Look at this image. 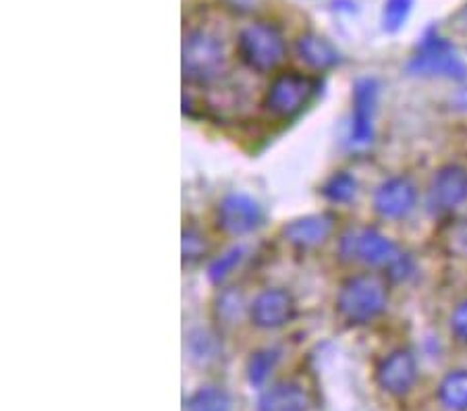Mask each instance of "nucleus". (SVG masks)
I'll return each instance as SVG.
<instances>
[{"instance_id": "obj_24", "label": "nucleus", "mask_w": 467, "mask_h": 411, "mask_svg": "<svg viewBox=\"0 0 467 411\" xmlns=\"http://www.w3.org/2000/svg\"><path fill=\"white\" fill-rule=\"evenodd\" d=\"M208 243L206 237L202 235L200 229L185 227L183 231V262L185 264H198L206 256Z\"/></svg>"}, {"instance_id": "obj_14", "label": "nucleus", "mask_w": 467, "mask_h": 411, "mask_svg": "<svg viewBox=\"0 0 467 411\" xmlns=\"http://www.w3.org/2000/svg\"><path fill=\"white\" fill-rule=\"evenodd\" d=\"M307 407L310 399L304 386L291 380L268 386L258 399V411H307Z\"/></svg>"}, {"instance_id": "obj_2", "label": "nucleus", "mask_w": 467, "mask_h": 411, "mask_svg": "<svg viewBox=\"0 0 467 411\" xmlns=\"http://www.w3.org/2000/svg\"><path fill=\"white\" fill-rule=\"evenodd\" d=\"M181 71L185 84L213 86L229 73V55L223 37L204 27L190 29L183 37Z\"/></svg>"}, {"instance_id": "obj_12", "label": "nucleus", "mask_w": 467, "mask_h": 411, "mask_svg": "<svg viewBox=\"0 0 467 411\" xmlns=\"http://www.w3.org/2000/svg\"><path fill=\"white\" fill-rule=\"evenodd\" d=\"M376 380L393 397L408 395L418 383V362L410 349H395L376 368Z\"/></svg>"}, {"instance_id": "obj_16", "label": "nucleus", "mask_w": 467, "mask_h": 411, "mask_svg": "<svg viewBox=\"0 0 467 411\" xmlns=\"http://www.w3.org/2000/svg\"><path fill=\"white\" fill-rule=\"evenodd\" d=\"M214 316L223 324H239L245 316H250V303L245 302L239 289H221V293L214 299Z\"/></svg>"}, {"instance_id": "obj_11", "label": "nucleus", "mask_w": 467, "mask_h": 411, "mask_svg": "<svg viewBox=\"0 0 467 411\" xmlns=\"http://www.w3.org/2000/svg\"><path fill=\"white\" fill-rule=\"evenodd\" d=\"M467 201V169L447 164L436 170L428 187V206L436 214H449Z\"/></svg>"}, {"instance_id": "obj_18", "label": "nucleus", "mask_w": 467, "mask_h": 411, "mask_svg": "<svg viewBox=\"0 0 467 411\" xmlns=\"http://www.w3.org/2000/svg\"><path fill=\"white\" fill-rule=\"evenodd\" d=\"M320 191L330 204H349L358 196V179L348 170H337L322 183Z\"/></svg>"}, {"instance_id": "obj_23", "label": "nucleus", "mask_w": 467, "mask_h": 411, "mask_svg": "<svg viewBox=\"0 0 467 411\" xmlns=\"http://www.w3.org/2000/svg\"><path fill=\"white\" fill-rule=\"evenodd\" d=\"M218 347L221 345H218L216 336L210 331H204V328H198L190 334V354L195 362L208 364L216 360Z\"/></svg>"}, {"instance_id": "obj_20", "label": "nucleus", "mask_w": 467, "mask_h": 411, "mask_svg": "<svg viewBox=\"0 0 467 411\" xmlns=\"http://www.w3.org/2000/svg\"><path fill=\"white\" fill-rule=\"evenodd\" d=\"M187 411H231V397L221 386H202L187 399Z\"/></svg>"}, {"instance_id": "obj_25", "label": "nucleus", "mask_w": 467, "mask_h": 411, "mask_svg": "<svg viewBox=\"0 0 467 411\" xmlns=\"http://www.w3.org/2000/svg\"><path fill=\"white\" fill-rule=\"evenodd\" d=\"M449 326H451V333H453L455 339L459 343H463V345H467V299L459 303L453 310V313H451Z\"/></svg>"}, {"instance_id": "obj_8", "label": "nucleus", "mask_w": 467, "mask_h": 411, "mask_svg": "<svg viewBox=\"0 0 467 411\" xmlns=\"http://www.w3.org/2000/svg\"><path fill=\"white\" fill-rule=\"evenodd\" d=\"M379 81L372 77L358 79L351 94V125L349 139L351 144L364 148L374 139V118L379 108Z\"/></svg>"}, {"instance_id": "obj_3", "label": "nucleus", "mask_w": 467, "mask_h": 411, "mask_svg": "<svg viewBox=\"0 0 467 411\" xmlns=\"http://www.w3.org/2000/svg\"><path fill=\"white\" fill-rule=\"evenodd\" d=\"M335 308L348 324H370L389 308L387 283L376 274L351 276L338 289Z\"/></svg>"}, {"instance_id": "obj_21", "label": "nucleus", "mask_w": 467, "mask_h": 411, "mask_svg": "<svg viewBox=\"0 0 467 411\" xmlns=\"http://www.w3.org/2000/svg\"><path fill=\"white\" fill-rule=\"evenodd\" d=\"M245 258V248L244 245H233L227 252H223L221 256H216L213 262H210L208 266V281L213 283V285L221 287L224 281L229 279V276L237 271V266L244 262Z\"/></svg>"}, {"instance_id": "obj_22", "label": "nucleus", "mask_w": 467, "mask_h": 411, "mask_svg": "<svg viewBox=\"0 0 467 411\" xmlns=\"http://www.w3.org/2000/svg\"><path fill=\"white\" fill-rule=\"evenodd\" d=\"M413 0H384L382 29L387 34H397L410 19Z\"/></svg>"}, {"instance_id": "obj_5", "label": "nucleus", "mask_w": 467, "mask_h": 411, "mask_svg": "<svg viewBox=\"0 0 467 411\" xmlns=\"http://www.w3.org/2000/svg\"><path fill=\"white\" fill-rule=\"evenodd\" d=\"M239 58L255 73H270L283 65L287 44L278 27L268 21H254L241 29L237 40Z\"/></svg>"}, {"instance_id": "obj_26", "label": "nucleus", "mask_w": 467, "mask_h": 411, "mask_svg": "<svg viewBox=\"0 0 467 411\" xmlns=\"http://www.w3.org/2000/svg\"><path fill=\"white\" fill-rule=\"evenodd\" d=\"M224 5H227V9L235 11L239 15H247L255 11V6H258V0H223Z\"/></svg>"}, {"instance_id": "obj_7", "label": "nucleus", "mask_w": 467, "mask_h": 411, "mask_svg": "<svg viewBox=\"0 0 467 411\" xmlns=\"http://www.w3.org/2000/svg\"><path fill=\"white\" fill-rule=\"evenodd\" d=\"M264 222V211L258 200L244 191H231L216 206V224L233 237L250 235Z\"/></svg>"}, {"instance_id": "obj_6", "label": "nucleus", "mask_w": 467, "mask_h": 411, "mask_svg": "<svg viewBox=\"0 0 467 411\" xmlns=\"http://www.w3.org/2000/svg\"><path fill=\"white\" fill-rule=\"evenodd\" d=\"M316 81L304 73L287 71L276 75L264 94V108L275 118H293L314 98Z\"/></svg>"}, {"instance_id": "obj_15", "label": "nucleus", "mask_w": 467, "mask_h": 411, "mask_svg": "<svg viewBox=\"0 0 467 411\" xmlns=\"http://www.w3.org/2000/svg\"><path fill=\"white\" fill-rule=\"evenodd\" d=\"M296 50L301 61L316 71L333 69V67L341 61L338 50L327 40V37H322L318 34L299 36L296 42Z\"/></svg>"}, {"instance_id": "obj_17", "label": "nucleus", "mask_w": 467, "mask_h": 411, "mask_svg": "<svg viewBox=\"0 0 467 411\" xmlns=\"http://www.w3.org/2000/svg\"><path fill=\"white\" fill-rule=\"evenodd\" d=\"M436 397L447 411H467V370L449 372L441 380Z\"/></svg>"}, {"instance_id": "obj_19", "label": "nucleus", "mask_w": 467, "mask_h": 411, "mask_svg": "<svg viewBox=\"0 0 467 411\" xmlns=\"http://www.w3.org/2000/svg\"><path fill=\"white\" fill-rule=\"evenodd\" d=\"M278 360H281V351L275 347H266V349H258L254 351L247 360L245 365V374H247V383L252 386H264L266 380L270 378V374L275 372Z\"/></svg>"}, {"instance_id": "obj_1", "label": "nucleus", "mask_w": 467, "mask_h": 411, "mask_svg": "<svg viewBox=\"0 0 467 411\" xmlns=\"http://www.w3.org/2000/svg\"><path fill=\"white\" fill-rule=\"evenodd\" d=\"M338 256L345 262H361L370 268H382L389 279L397 283L408 281L416 272L413 260L393 239L379 229H349L338 239Z\"/></svg>"}, {"instance_id": "obj_27", "label": "nucleus", "mask_w": 467, "mask_h": 411, "mask_svg": "<svg viewBox=\"0 0 467 411\" xmlns=\"http://www.w3.org/2000/svg\"><path fill=\"white\" fill-rule=\"evenodd\" d=\"M455 21H457V26L463 29V32H467V5L462 6V11L455 15Z\"/></svg>"}, {"instance_id": "obj_4", "label": "nucleus", "mask_w": 467, "mask_h": 411, "mask_svg": "<svg viewBox=\"0 0 467 411\" xmlns=\"http://www.w3.org/2000/svg\"><path fill=\"white\" fill-rule=\"evenodd\" d=\"M408 71L416 77L428 79H467V65L459 57L453 44L432 32V29L420 40L416 52H413L408 63Z\"/></svg>"}, {"instance_id": "obj_9", "label": "nucleus", "mask_w": 467, "mask_h": 411, "mask_svg": "<svg viewBox=\"0 0 467 411\" xmlns=\"http://www.w3.org/2000/svg\"><path fill=\"white\" fill-rule=\"evenodd\" d=\"M374 212L384 221H403L416 211L418 187L410 177H389L376 187L372 198Z\"/></svg>"}, {"instance_id": "obj_10", "label": "nucleus", "mask_w": 467, "mask_h": 411, "mask_svg": "<svg viewBox=\"0 0 467 411\" xmlns=\"http://www.w3.org/2000/svg\"><path fill=\"white\" fill-rule=\"evenodd\" d=\"M296 299L283 287H268L260 291L250 303V320L260 331H276L296 318Z\"/></svg>"}, {"instance_id": "obj_13", "label": "nucleus", "mask_w": 467, "mask_h": 411, "mask_svg": "<svg viewBox=\"0 0 467 411\" xmlns=\"http://www.w3.org/2000/svg\"><path fill=\"white\" fill-rule=\"evenodd\" d=\"M335 231V216L328 212H316L297 216L281 229V237L296 250H314L327 243Z\"/></svg>"}]
</instances>
